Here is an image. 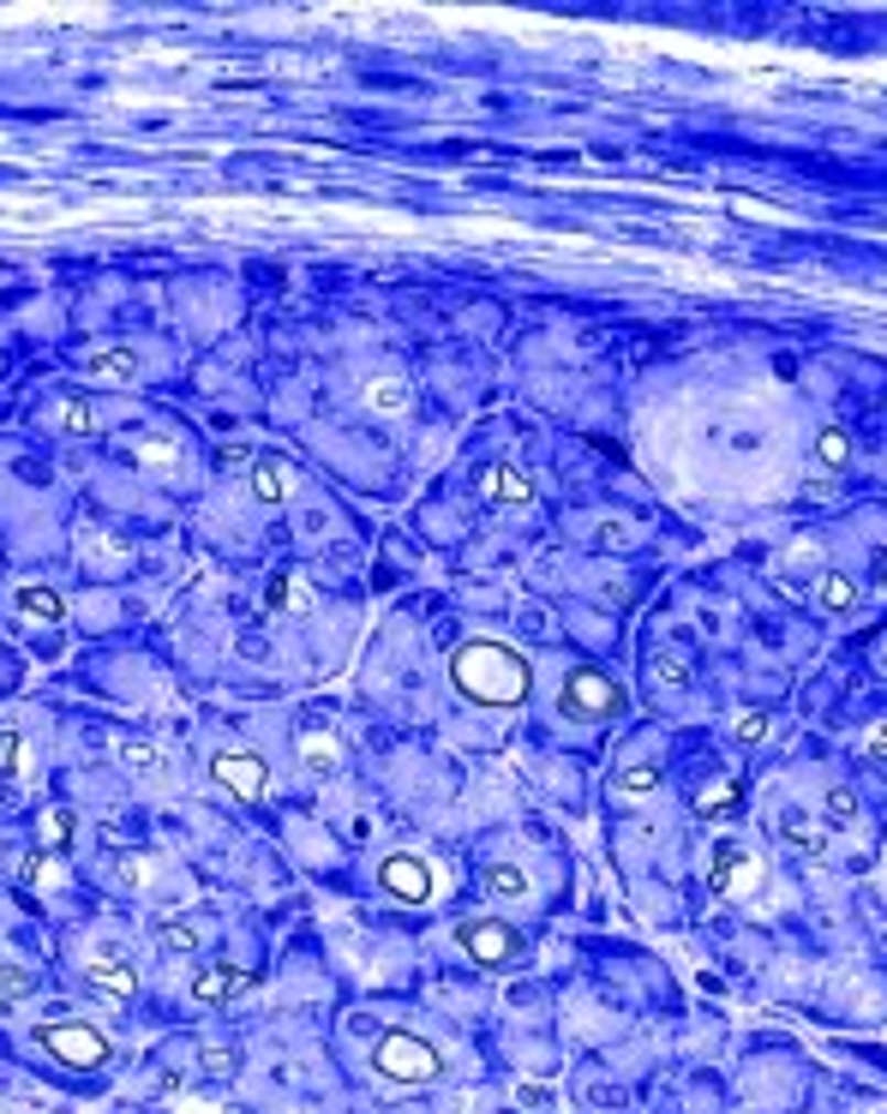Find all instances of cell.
I'll use <instances>...</instances> for the list:
<instances>
[{
  "label": "cell",
  "instance_id": "obj_23",
  "mask_svg": "<svg viewBox=\"0 0 887 1114\" xmlns=\"http://www.w3.org/2000/svg\"><path fill=\"white\" fill-rule=\"evenodd\" d=\"M36 828H43V845L48 851H66V845H73V809H43Z\"/></svg>",
  "mask_w": 887,
  "mask_h": 1114
},
{
  "label": "cell",
  "instance_id": "obj_27",
  "mask_svg": "<svg viewBox=\"0 0 887 1114\" xmlns=\"http://www.w3.org/2000/svg\"><path fill=\"white\" fill-rule=\"evenodd\" d=\"M24 995H31V971L0 959V1007H12V1001H24Z\"/></svg>",
  "mask_w": 887,
  "mask_h": 1114
},
{
  "label": "cell",
  "instance_id": "obj_3",
  "mask_svg": "<svg viewBox=\"0 0 887 1114\" xmlns=\"http://www.w3.org/2000/svg\"><path fill=\"white\" fill-rule=\"evenodd\" d=\"M36 1042H43L61 1067H73V1072H97V1067L115 1061V1049H108V1037L97 1025H73V1019H66V1025H43V1030H36Z\"/></svg>",
  "mask_w": 887,
  "mask_h": 1114
},
{
  "label": "cell",
  "instance_id": "obj_32",
  "mask_svg": "<svg viewBox=\"0 0 887 1114\" xmlns=\"http://www.w3.org/2000/svg\"><path fill=\"white\" fill-rule=\"evenodd\" d=\"M19 869H24V882H48V857H43V851H36V857H24Z\"/></svg>",
  "mask_w": 887,
  "mask_h": 1114
},
{
  "label": "cell",
  "instance_id": "obj_1",
  "mask_svg": "<svg viewBox=\"0 0 887 1114\" xmlns=\"http://www.w3.org/2000/svg\"><path fill=\"white\" fill-rule=\"evenodd\" d=\"M450 683L480 707H516L528 695V666L504 641H468L450 653Z\"/></svg>",
  "mask_w": 887,
  "mask_h": 1114
},
{
  "label": "cell",
  "instance_id": "obj_34",
  "mask_svg": "<svg viewBox=\"0 0 887 1114\" xmlns=\"http://www.w3.org/2000/svg\"><path fill=\"white\" fill-rule=\"evenodd\" d=\"M876 659H881V671H887V641H881V653H876Z\"/></svg>",
  "mask_w": 887,
  "mask_h": 1114
},
{
  "label": "cell",
  "instance_id": "obj_7",
  "mask_svg": "<svg viewBox=\"0 0 887 1114\" xmlns=\"http://www.w3.org/2000/svg\"><path fill=\"white\" fill-rule=\"evenodd\" d=\"M378 887L390 893V899H402V905H426L432 899V869L420 857H408V851H396V857H385L378 863Z\"/></svg>",
  "mask_w": 887,
  "mask_h": 1114
},
{
  "label": "cell",
  "instance_id": "obj_28",
  "mask_svg": "<svg viewBox=\"0 0 887 1114\" xmlns=\"http://www.w3.org/2000/svg\"><path fill=\"white\" fill-rule=\"evenodd\" d=\"M827 821H834V828H852V821H857V797L845 791V786L827 791Z\"/></svg>",
  "mask_w": 887,
  "mask_h": 1114
},
{
  "label": "cell",
  "instance_id": "obj_30",
  "mask_svg": "<svg viewBox=\"0 0 887 1114\" xmlns=\"http://www.w3.org/2000/svg\"><path fill=\"white\" fill-rule=\"evenodd\" d=\"M768 732H774L768 713H744L738 720V743H768Z\"/></svg>",
  "mask_w": 887,
  "mask_h": 1114
},
{
  "label": "cell",
  "instance_id": "obj_25",
  "mask_svg": "<svg viewBox=\"0 0 887 1114\" xmlns=\"http://www.w3.org/2000/svg\"><path fill=\"white\" fill-rule=\"evenodd\" d=\"M815 456H822V467H845L852 462V437H845L840 425H827V432L815 437Z\"/></svg>",
  "mask_w": 887,
  "mask_h": 1114
},
{
  "label": "cell",
  "instance_id": "obj_17",
  "mask_svg": "<svg viewBox=\"0 0 887 1114\" xmlns=\"http://www.w3.org/2000/svg\"><path fill=\"white\" fill-rule=\"evenodd\" d=\"M744 803V786L738 779H707L702 791H695V815H726V809Z\"/></svg>",
  "mask_w": 887,
  "mask_h": 1114
},
{
  "label": "cell",
  "instance_id": "obj_18",
  "mask_svg": "<svg viewBox=\"0 0 887 1114\" xmlns=\"http://www.w3.org/2000/svg\"><path fill=\"white\" fill-rule=\"evenodd\" d=\"M815 599H822L827 612H852V605H857V582H852V575H840V570H822Z\"/></svg>",
  "mask_w": 887,
  "mask_h": 1114
},
{
  "label": "cell",
  "instance_id": "obj_6",
  "mask_svg": "<svg viewBox=\"0 0 887 1114\" xmlns=\"http://www.w3.org/2000/svg\"><path fill=\"white\" fill-rule=\"evenodd\" d=\"M462 953L480 959V965H510L516 953H522V934H516L510 923H493V917H474V923L456 929Z\"/></svg>",
  "mask_w": 887,
  "mask_h": 1114
},
{
  "label": "cell",
  "instance_id": "obj_9",
  "mask_svg": "<svg viewBox=\"0 0 887 1114\" xmlns=\"http://www.w3.org/2000/svg\"><path fill=\"white\" fill-rule=\"evenodd\" d=\"M289 491H294V467L282 462V456H258V462H252V498L264 504V510H282V504H289Z\"/></svg>",
  "mask_w": 887,
  "mask_h": 1114
},
{
  "label": "cell",
  "instance_id": "obj_13",
  "mask_svg": "<svg viewBox=\"0 0 887 1114\" xmlns=\"http://www.w3.org/2000/svg\"><path fill=\"white\" fill-rule=\"evenodd\" d=\"M12 612L36 617V624H61V617H66V594H61V587H43V582H24V587H12Z\"/></svg>",
  "mask_w": 887,
  "mask_h": 1114
},
{
  "label": "cell",
  "instance_id": "obj_15",
  "mask_svg": "<svg viewBox=\"0 0 887 1114\" xmlns=\"http://www.w3.org/2000/svg\"><path fill=\"white\" fill-rule=\"evenodd\" d=\"M85 371L97 383H132L139 378V354L132 348H97V354H85Z\"/></svg>",
  "mask_w": 887,
  "mask_h": 1114
},
{
  "label": "cell",
  "instance_id": "obj_26",
  "mask_svg": "<svg viewBox=\"0 0 887 1114\" xmlns=\"http://www.w3.org/2000/svg\"><path fill=\"white\" fill-rule=\"evenodd\" d=\"M648 678L660 683V690H690V659H653Z\"/></svg>",
  "mask_w": 887,
  "mask_h": 1114
},
{
  "label": "cell",
  "instance_id": "obj_14",
  "mask_svg": "<svg viewBox=\"0 0 887 1114\" xmlns=\"http://www.w3.org/2000/svg\"><path fill=\"white\" fill-rule=\"evenodd\" d=\"M48 432H61V437H90V432H97V408H90L85 396H61V402L48 408Z\"/></svg>",
  "mask_w": 887,
  "mask_h": 1114
},
{
  "label": "cell",
  "instance_id": "obj_33",
  "mask_svg": "<svg viewBox=\"0 0 887 1114\" xmlns=\"http://www.w3.org/2000/svg\"><path fill=\"white\" fill-rule=\"evenodd\" d=\"M336 749H324V743H306V767H331Z\"/></svg>",
  "mask_w": 887,
  "mask_h": 1114
},
{
  "label": "cell",
  "instance_id": "obj_22",
  "mask_svg": "<svg viewBox=\"0 0 887 1114\" xmlns=\"http://www.w3.org/2000/svg\"><path fill=\"white\" fill-rule=\"evenodd\" d=\"M653 791H660V767L636 761V767H624V774H618V797H653Z\"/></svg>",
  "mask_w": 887,
  "mask_h": 1114
},
{
  "label": "cell",
  "instance_id": "obj_24",
  "mask_svg": "<svg viewBox=\"0 0 887 1114\" xmlns=\"http://www.w3.org/2000/svg\"><path fill=\"white\" fill-rule=\"evenodd\" d=\"M486 887H493L498 899H522V893H528V875L516 869V863H493V869H486Z\"/></svg>",
  "mask_w": 887,
  "mask_h": 1114
},
{
  "label": "cell",
  "instance_id": "obj_20",
  "mask_svg": "<svg viewBox=\"0 0 887 1114\" xmlns=\"http://www.w3.org/2000/svg\"><path fill=\"white\" fill-rule=\"evenodd\" d=\"M198 941H204L198 917H169V923H162V947H174V953H193Z\"/></svg>",
  "mask_w": 887,
  "mask_h": 1114
},
{
  "label": "cell",
  "instance_id": "obj_21",
  "mask_svg": "<svg viewBox=\"0 0 887 1114\" xmlns=\"http://www.w3.org/2000/svg\"><path fill=\"white\" fill-rule=\"evenodd\" d=\"M0 779H7V786L24 779V737L7 732V725H0Z\"/></svg>",
  "mask_w": 887,
  "mask_h": 1114
},
{
  "label": "cell",
  "instance_id": "obj_19",
  "mask_svg": "<svg viewBox=\"0 0 887 1114\" xmlns=\"http://www.w3.org/2000/svg\"><path fill=\"white\" fill-rule=\"evenodd\" d=\"M366 402H372L378 414H402V408H408V383L402 378H372V383H366Z\"/></svg>",
  "mask_w": 887,
  "mask_h": 1114
},
{
  "label": "cell",
  "instance_id": "obj_8",
  "mask_svg": "<svg viewBox=\"0 0 887 1114\" xmlns=\"http://www.w3.org/2000/svg\"><path fill=\"white\" fill-rule=\"evenodd\" d=\"M252 988V976L240 965H210L193 976V1001H204V1007H223V1001H240Z\"/></svg>",
  "mask_w": 887,
  "mask_h": 1114
},
{
  "label": "cell",
  "instance_id": "obj_31",
  "mask_svg": "<svg viewBox=\"0 0 887 1114\" xmlns=\"http://www.w3.org/2000/svg\"><path fill=\"white\" fill-rule=\"evenodd\" d=\"M864 755H869V761H881V767H887V725H876V732L864 737Z\"/></svg>",
  "mask_w": 887,
  "mask_h": 1114
},
{
  "label": "cell",
  "instance_id": "obj_4",
  "mask_svg": "<svg viewBox=\"0 0 887 1114\" xmlns=\"http://www.w3.org/2000/svg\"><path fill=\"white\" fill-rule=\"evenodd\" d=\"M558 707L570 713V720H606L612 707H618V683L606 678V671L582 666L564 678V695H558Z\"/></svg>",
  "mask_w": 887,
  "mask_h": 1114
},
{
  "label": "cell",
  "instance_id": "obj_16",
  "mask_svg": "<svg viewBox=\"0 0 887 1114\" xmlns=\"http://www.w3.org/2000/svg\"><path fill=\"white\" fill-rule=\"evenodd\" d=\"M780 833H786L798 851H822V839H827V833H822V821H815L810 809H798V803H786V809H780Z\"/></svg>",
  "mask_w": 887,
  "mask_h": 1114
},
{
  "label": "cell",
  "instance_id": "obj_2",
  "mask_svg": "<svg viewBox=\"0 0 887 1114\" xmlns=\"http://www.w3.org/2000/svg\"><path fill=\"white\" fill-rule=\"evenodd\" d=\"M372 1067H378V1079H390V1084H432L444 1072L439 1049L420 1042V1037H408V1030H385V1037H378Z\"/></svg>",
  "mask_w": 887,
  "mask_h": 1114
},
{
  "label": "cell",
  "instance_id": "obj_35",
  "mask_svg": "<svg viewBox=\"0 0 887 1114\" xmlns=\"http://www.w3.org/2000/svg\"><path fill=\"white\" fill-rule=\"evenodd\" d=\"M881 587H887V570H881Z\"/></svg>",
  "mask_w": 887,
  "mask_h": 1114
},
{
  "label": "cell",
  "instance_id": "obj_29",
  "mask_svg": "<svg viewBox=\"0 0 887 1114\" xmlns=\"http://www.w3.org/2000/svg\"><path fill=\"white\" fill-rule=\"evenodd\" d=\"M120 761L127 767H156V743L150 737H120Z\"/></svg>",
  "mask_w": 887,
  "mask_h": 1114
},
{
  "label": "cell",
  "instance_id": "obj_11",
  "mask_svg": "<svg viewBox=\"0 0 887 1114\" xmlns=\"http://www.w3.org/2000/svg\"><path fill=\"white\" fill-rule=\"evenodd\" d=\"M749 875H756V857H749L738 839H720V851H714V893H744Z\"/></svg>",
  "mask_w": 887,
  "mask_h": 1114
},
{
  "label": "cell",
  "instance_id": "obj_5",
  "mask_svg": "<svg viewBox=\"0 0 887 1114\" xmlns=\"http://www.w3.org/2000/svg\"><path fill=\"white\" fill-rule=\"evenodd\" d=\"M210 774H216V786L235 791L240 803H258V797L270 791V767L258 761L252 749H216L210 755Z\"/></svg>",
  "mask_w": 887,
  "mask_h": 1114
},
{
  "label": "cell",
  "instance_id": "obj_10",
  "mask_svg": "<svg viewBox=\"0 0 887 1114\" xmlns=\"http://www.w3.org/2000/svg\"><path fill=\"white\" fill-rule=\"evenodd\" d=\"M85 976H90V988H102V995H115V1001H132V995H139V971H132L120 953H97V959L85 965Z\"/></svg>",
  "mask_w": 887,
  "mask_h": 1114
},
{
  "label": "cell",
  "instance_id": "obj_12",
  "mask_svg": "<svg viewBox=\"0 0 887 1114\" xmlns=\"http://www.w3.org/2000/svg\"><path fill=\"white\" fill-rule=\"evenodd\" d=\"M480 491L493 504H534V479L522 474V467H510V462H493L480 474Z\"/></svg>",
  "mask_w": 887,
  "mask_h": 1114
}]
</instances>
